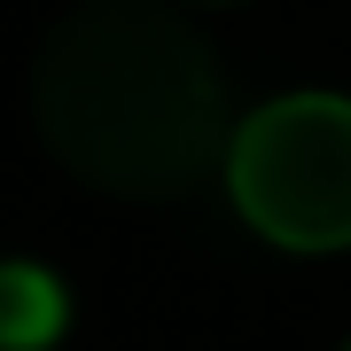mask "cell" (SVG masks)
Masks as SVG:
<instances>
[{"instance_id":"3","label":"cell","mask_w":351,"mask_h":351,"mask_svg":"<svg viewBox=\"0 0 351 351\" xmlns=\"http://www.w3.org/2000/svg\"><path fill=\"white\" fill-rule=\"evenodd\" d=\"M63 320H71V304H63V289L47 281V265H16L8 274V343L39 351V343L63 336Z\"/></svg>"},{"instance_id":"1","label":"cell","mask_w":351,"mask_h":351,"mask_svg":"<svg viewBox=\"0 0 351 351\" xmlns=\"http://www.w3.org/2000/svg\"><path fill=\"white\" fill-rule=\"evenodd\" d=\"M32 117L63 172L125 203L195 195L242 133L211 39L164 0H78L32 63Z\"/></svg>"},{"instance_id":"2","label":"cell","mask_w":351,"mask_h":351,"mask_svg":"<svg viewBox=\"0 0 351 351\" xmlns=\"http://www.w3.org/2000/svg\"><path fill=\"white\" fill-rule=\"evenodd\" d=\"M226 195L281 250H351V94H281L250 110Z\"/></svg>"},{"instance_id":"5","label":"cell","mask_w":351,"mask_h":351,"mask_svg":"<svg viewBox=\"0 0 351 351\" xmlns=\"http://www.w3.org/2000/svg\"><path fill=\"white\" fill-rule=\"evenodd\" d=\"M343 351H351V343H343Z\"/></svg>"},{"instance_id":"4","label":"cell","mask_w":351,"mask_h":351,"mask_svg":"<svg viewBox=\"0 0 351 351\" xmlns=\"http://www.w3.org/2000/svg\"><path fill=\"white\" fill-rule=\"evenodd\" d=\"M211 8H219V0H211Z\"/></svg>"}]
</instances>
